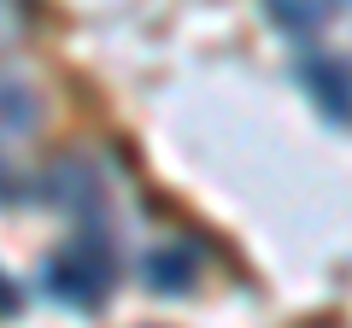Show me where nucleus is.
<instances>
[{"instance_id":"f257e3e1","label":"nucleus","mask_w":352,"mask_h":328,"mask_svg":"<svg viewBox=\"0 0 352 328\" xmlns=\"http://www.w3.org/2000/svg\"><path fill=\"white\" fill-rule=\"evenodd\" d=\"M47 288L59 293L65 305H100L106 299V258L94 253L88 240H76V246H65L47 264Z\"/></svg>"},{"instance_id":"f03ea898","label":"nucleus","mask_w":352,"mask_h":328,"mask_svg":"<svg viewBox=\"0 0 352 328\" xmlns=\"http://www.w3.org/2000/svg\"><path fill=\"white\" fill-rule=\"evenodd\" d=\"M305 82H311V94H317V106H323L335 124H346L352 117V76L340 71V65H323V59H311L305 65Z\"/></svg>"},{"instance_id":"7ed1b4c3","label":"nucleus","mask_w":352,"mask_h":328,"mask_svg":"<svg viewBox=\"0 0 352 328\" xmlns=\"http://www.w3.org/2000/svg\"><path fill=\"white\" fill-rule=\"evenodd\" d=\"M323 12H329V0H270V18L288 30H311Z\"/></svg>"},{"instance_id":"20e7f679","label":"nucleus","mask_w":352,"mask_h":328,"mask_svg":"<svg viewBox=\"0 0 352 328\" xmlns=\"http://www.w3.org/2000/svg\"><path fill=\"white\" fill-rule=\"evenodd\" d=\"M12 305H18V293L6 288V281H0V311H12Z\"/></svg>"}]
</instances>
